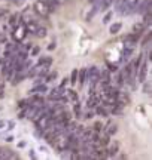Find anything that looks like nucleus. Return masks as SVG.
I'll list each match as a JSON object with an SVG mask.
<instances>
[{
	"mask_svg": "<svg viewBox=\"0 0 152 160\" xmlns=\"http://www.w3.org/2000/svg\"><path fill=\"white\" fill-rule=\"evenodd\" d=\"M51 144H52L54 148L57 150L58 153L66 151V150H67V133H66L64 131L60 132L58 135H55V138L52 139V142Z\"/></svg>",
	"mask_w": 152,
	"mask_h": 160,
	"instance_id": "f257e3e1",
	"label": "nucleus"
},
{
	"mask_svg": "<svg viewBox=\"0 0 152 160\" xmlns=\"http://www.w3.org/2000/svg\"><path fill=\"white\" fill-rule=\"evenodd\" d=\"M33 9L41 17H48L51 13V9L48 6V0H36L35 5H33Z\"/></svg>",
	"mask_w": 152,
	"mask_h": 160,
	"instance_id": "f03ea898",
	"label": "nucleus"
},
{
	"mask_svg": "<svg viewBox=\"0 0 152 160\" xmlns=\"http://www.w3.org/2000/svg\"><path fill=\"white\" fill-rule=\"evenodd\" d=\"M139 3H140V0H125L124 9H122V15H130V13H133Z\"/></svg>",
	"mask_w": 152,
	"mask_h": 160,
	"instance_id": "7ed1b4c3",
	"label": "nucleus"
},
{
	"mask_svg": "<svg viewBox=\"0 0 152 160\" xmlns=\"http://www.w3.org/2000/svg\"><path fill=\"white\" fill-rule=\"evenodd\" d=\"M25 34H27V30H25V27H24V24H23V25H18V27H15L12 37H14V40H15V42H23L24 37H25Z\"/></svg>",
	"mask_w": 152,
	"mask_h": 160,
	"instance_id": "20e7f679",
	"label": "nucleus"
},
{
	"mask_svg": "<svg viewBox=\"0 0 152 160\" xmlns=\"http://www.w3.org/2000/svg\"><path fill=\"white\" fill-rule=\"evenodd\" d=\"M148 11H152V0H140V3L136 8V12L143 15V13Z\"/></svg>",
	"mask_w": 152,
	"mask_h": 160,
	"instance_id": "39448f33",
	"label": "nucleus"
},
{
	"mask_svg": "<svg viewBox=\"0 0 152 160\" xmlns=\"http://www.w3.org/2000/svg\"><path fill=\"white\" fill-rule=\"evenodd\" d=\"M146 74H148V62H142V65L139 67L137 70V80L140 83H145V79H146Z\"/></svg>",
	"mask_w": 152,
	"mask_h": 160,
	"instance_id": "423d86ee",
	"label": "nucleus"
},
{
	"mask_svg": "<svg viewBox=\"0 0 152 160\" xmlns=\"http://www.w3.org/2000/svg\"><path fill=\"white\" fill-rule=\"evenodd\" d=\"M106 147H107V148H106V151H107V157H113V156H117L118 151H119V142H118V141L109 142Z\"/></svg>",
	"mask_w": 152,
	"mask_h": 160,
	"instance_id": "0eeeda50",
	"label": "nucleus"
},
{
	"mask_svg": "<svg viewBox=\"0 0 152 160\" xmlns=\"http://www.w3.org/2000/svg\"><path fill=\"white\" fill-rule=\"evenodd\" d=\"M64 95V88H55V89H52L51 91V95H49V99H52V101H55V99H60V98Z\"/></svg>",
	"mask_w": 152,
	"mask_h": 160,
	"instance_id": "6e6552de",
	"label": "nucleus"
},
{
	"mask_svg": "<svg viewBox=\"0 0 152 160\" xmlns=\"http://www.w3.org/2000/svg\"><path fill=\"white\" fill-rule=\"evenodd\" d=\"M85 82H87V68L78 70V83H79V86L82 88L85 85Z\"/></svg>",
	"mask_w": 152,
	"mask_h": 160,
	"instance_id": "1a4fd4ad",
	"label": "nucleus"
},
{
	"mask_svg": "<svg viewBox=\"0 0 152 160\" xmlns=\"http://www.w3.org/2000/svg\"><path fill=\"white\" fill-rule=\"evenodd\" d=\"M48 92V86L46 85H36L33 89H31V93H46Z\"/></svg>",
	"mask_w": 152,
	"mask_h": 160,
	"instance_id": "9d476101",
	"label": "nucleus"
},
{
	"mask_svg": "<svg viewBox=\"0 0 152 160\" xmlns=\"http://www.w3.org/2000/svg\"><path fill=\"white\" fill-rule=\"evenodd\" d=\"M51 64H52V58L51 57H43L39 59V62H37V65H43V67H51Z\"/></svg>",
	"mask_w": 152,
	"mask_h": 160,
	"instance_id": "9b49d317",
	"label": "nucleus"
},
{
	"mask_svg": "<svg viewBox=\"0 0 152 160\" xmlns=\"http://www.w3.org/2000/svg\"><path fill=\"white\" fill-rule=\"evenodd\" d=\"M117 131H118V126L113 125V123H109V125L105 128V132L107 133V135H111V137H112V135H115V133H117Z\"/></svg>",
	"mask_w": 152,
	"mask_h": 160,
	"instance_id": "f8f14e48",
	"label": "nucleus"
},
{
	"mask_svg": "<svg viewBox=\"0 0 152 160\" xmlns=\"http://www.w3.org/2000/svg\"><path fill=\"white\" fill-rule=\"evenodd\" d=\"M113 5V0H100V11H107Z\"/></svg>",
	"mask_w": 152,
	"mask_h": 160,
	"instance_id": "ddd939ff",
	"label": "nucleus"
},
{
	"mask_svg": "<svg viewBox=\"0 0 152 160\" xmlns=\"http://www.w3.org/2000/svg\"><path fill=\"white\" fill-rule=\"evenodd\" d=\"M24 27H25V30H27V31H30V33H35L36 28H37L39 25L36 24V21H29V22L24 24Z\"/></svg>",
	"mask_w": 152,
	"mask_h": 160,
	"instance_id": "4468645a",
	"label": "nucleus"
},
{
	"mask_svg": "<svg viewBox=\"0 0 152 160\" xmlns=\"http://www.w3.org/2000/svg\"><path fill=\"white\" fill-rule=\"evenodd\" d=\"M143 30H145V24L143 22H137L133 25V33H136V34H142Z\"/></svg>",
	"mask_w": 152,
	"mask_h": 160,
	"instance_id": "2eb2a0df",
	"label": "nucleus"
},
{
	"mask_svg": "<svg viewBox=\"0 0 152 160\" xmlns=\"http://www.w3.org/2000/svg\"><path fill=\"white\" fill-rule=\"evenodd\" d=\"M73 113H75V116L79 119L82 116V110H81V104H79V101H75L73 102Z\"/></svg>",
	"mask_w": 152,
	"mask_h": 160,
	"instance_id": "dca6fc26",
	"label": "nucleus"
},
{
	"mask_svg": "<svg viewBox=\"0 0 152 160\" xmlns=\"http://www.w3.org/2000/svg\"><path fill=\"white\" fill-rule=\"evenodd\" d=\"M121 27H122V24H121V22H115V24H112V25H111V28H109V33H111V34H117L118 31L121 30Z\"/></svg>",
	"mask_w": 152,
	"mask_h": 160,
	"instance_id": "f3484780",
	"label": "nucleus"
},
{
	"mask_svg": "<svg viewBox=\"0 0 152 160\" xmlns=\"http://www.w3.org/2000/svg\"><path fill=\"white\" fill-rule=\"evenodd\" d=\"M46 33H48V31H46V28H45V27H37L33 34H36L37 37H41V39H42V37H45V36H46Z\"/></svg>",
	"mask_w": 152,
	"mask_h": 160,
	"instance_id": "a211bd4d",
	"label": "nucleus"
},
{
	"mask_svg": "<svg viewBox=\"0 0 152 160\" xmlns=\"http://www.w3.org/2000/svg\"><path fill=\"white\" fill-rule=\"evenodd\" d=\"M109 138H111V135H107V133L105 132V135H103V137H100V139H99L100 145H103V147H106L107 144L111 142V141H109Z\"/></svg>",
	"mask_w": 152,
	"mask_h": 160,
	"instance_id": "6ab92c4d",
	"label": "nucleus"
},
{
	"mask_svg": "<svg viewBox=\"0 0 152 160\" xmlns=\"http://www.w3.org/2000/svg\"><path fill=\"white\" fill-rule=\"evenodd\" d=\"M57 76H58L57 71H52V73H49V71H48V74L45 76V82H52V80L57 79Z\"/></svg>",
	"mask_w": 152,
	"mask_h": 160,
	"instance_id": "aec40b11",
	"label": "nucleus"
},
{
	"mask_svg": "<svg viewBox=\"0 0 152 160\" xmlns=\"http://www.w3.org/2000/svg\"><path fill=\"white\" fill-rule=\"evenodd\" d=\"M87 105H88V108L91 110V108H95V107L99 105V102H97V99H95V98L93 97V98H90V99H88Z\"/></svg>",
	"mask_w": 152,
	"mask_h": 160,
	"instance_id": "412c9836",
	"label": "nucleus"
},
{
	"mask_svg": "<svg viewBox=\"0 0 152 160\" xmlns=\"http://www.w3.org/2000/svg\"><path fill=\"white\" fill-rule=\"evenodd\" d=\"M24 77H25V74H21V73H17V76H15L14 79H11V80H12V85H18V83H19V82H21V80L24 79Z\"/></svg>",
	"mask_w": 152,
	"mask_h": 160,
	"instance_id": "4be33fe9",
	"label": "nucleus"
},
{
	"mask_svg": "<svg viewBox=\"0 0 152 160\" xmlns=\"http://www.w3.org/2000/svg\"><path fill=\"white\" fill-rule=\"evenodd\" d=\"M6 51L11 52V53H15V52L18 51V46L15 45V43H8V45H6Z\"/></svg>",
	"mask_w": 152,
	"mask_h": 160,
	"instance_id": "5701e85b",
	"label": "nucleus"
},
{
	"mask_svg": "<svg viewBox=\"0 0 152 160\" xmlns=\"http://www.w3.org/2000/svg\"><path fill=\"white\" fill-rule=\"evenodd\" d=\"M64 92H66V91H64ZM66 93L69 95V99H72L73 102H75V101H79V98H78V93H76L75 91H69V92H66Z\"/></svg>",
	"mask_w": 152,
	"mask_h": 160,
	"instance_id": "b1692460",
	"label": "nucleus"
},
{
	"mask_svg": "<svg viewBox=\"0 0 152 160\" xmlns=\"http://www.w3.org/2000/svg\"><path fill=\"white\" fill-rule=\"evenodd\" d=\"M117 86H122L125 82H124V76H122V73H117Z\"/></svg>",
	"mask_w": 152,
	"mask_h": 160,
	"instance_id": "393cba45",
	"label": "nucleus"
},
{
	"mask_svg": "<svg viewBox=\"0 0 152 160\" xmlns=\"http://www.w3.org/2000/svg\"><path fill=\"white\" fill-rule=\"evenodd\" d=\"M70 83L72 85H76V83H78V70H73V71H72Z\"/></svg>",
	"mask_w": 152,
	"mask_h": 160,
	"instance_id": "a878e982",
	"label": "nucleus"
},
{
	"mask_svg": "<svg viewBox=\"0 0 152 160\" xmlns=\"http://www.w3.org/2000/svg\"><path fill=\"white\" fill-rule=\"evenodd\" d=\"M95 110H97V113H99V114L105 116V117H107V114H109V113H107V110L103 108L101 105H97V107H95Z\"/></svg>",
	"mask_w": 152,
	"mask_h": 160,
	"instance_id": "bb28decb",
	"label": "nucleus"
},
{
	"mask_svg": "<svg viewBox=\"0 0 152 160\" xmlns=\"http://www.w3.org/2000/svg\"><path fill=\"white\" fill-rule=\"evenodd\" d=\"M39 52H41L39 46H33V48H30V55H31V57H36V55H39Z\"/></svg>",
	"mask_w": 152,
	"mask_h": 160,
	"instance_id": "cd10ccee",
	"label": "nucleus"
},
{
	"mask_svg": "<svg viewBox=\"0 0 152 160\" xmlns=\"http://www.w3.org/2000/svg\"><path fill=\"white\" fill-rule=\"evenodd\" d=\"M131 52H133V48H131V46H127L125 45V48H124V58H127V57H130V55H131Z\"/></svg>",
	"mask_w": 152,
	"mask_h": 160,
	"instance_id": "c85d7f7f",
	"label": "nucleus"
},
{
	"mask_svg": "<svg viewBox=\"0 0 152 160\" xmlns=\"http://www.w3.org/2000/svg\"><path fill=\"white\" fill-rule=\"evenodd\" d=\"M101 129H103V125H101L100 122H95V123H94V132H100Z\"/></svg>",
	"mask_w": 152,
	"mask_h": 160,
	"instance_id": "c756f323",
	"label": "nucleus"
},
{
	"mask_svg": "<svg viewBox=\"0 0 152 160\" xmlns=\"http://www.w3.org/2000/svg\"><path fill=\"white\" fill-rule=\"evenodd\" d=\"M111 19H112V12H107V13L105 15V17H103V22L107 24L109 21H111Z\"/></svg>",
	"mask_w": 152,
	"mask_h": 160,
	"instance_id": "7c9ffc66",
	"label": "nucleus"
},
{
	"mask_svg": "<svg viewBox=\"0 0 152 160\" xmlns=\"http://www.w3.org/2000/svg\"><path fill=\"white\" fill-rule=\"evenodd\" d=\"M27 104H29V99H23V101H19V102H18V107H19V108H25V107H27Z\"/></svg>",
	"mask_w": 152,
	"mask_h": 160,
	"instance_id": "2f4dec72",
	"label": "nucleus"
},
{
	"mask_svg": "<svg viewBox=\"0 0 152 160\" xmlns=\"http://www.w3.org/2000/svg\"><path fill=\"white\" fill-rule=\"evenodd\" d=\"M48 71H49V70H48V67H43V68H42V71H39V77H45V76L48 74Z\"/></svg>",
	"mask_w": 152,
	"mask_h": 160,
	"instance_id": "473e14b6",
	"label": "nucleus"
},
{
	"mask_svg": "<svg viewBox=\"0 0 152 160\" xmlns=\"http://www.w3.org/2000/svg\"><path fill=\"white\" fill-rule=\"evenodd\" d=\"M17 19H18V15H12V17L9 18V24H11V25H15V24H17Z\"/></svg>",
	"mask_w": 152,
	"mask_h": 160,
	"instance_id": "72a5a7b5",
	"label": "nucleus"
},
{
	"mask_svg": "<svg viewBox=\"0 0 152 160\" xmlns=\"http://www.w3.org/2000/svg\"><path fill=\"white\" fill-rule=\"evenodd\" d=\"M107 68H109V71H117V65H113V64H111V62H107Z\"/></svg>",
	"mask_w": 152,
	"mask_h": 160,
	"instance_id": "f704fd0d",
	"label": "nucleus"
},
{
	"mask_svg": "<svg viewBox=\"0 0 152 160\" xmlns=\"http://www.w3.org/2000/svg\"><path fill=\"white\" fill-rule=\"evenodd\" d=\"M36 74H37V70H36V68H30V71H29L30 77H33V76H36Z\"/></svg>",
	"mask_w": 152,
	"mask_h": 160,
	"instance_id": "c9c22d12",
	"label": "nucleus"
},
{
	"mask_svg": "<svg viewBox=\"0 0 152 160\" xmlns=\"http://www.w3.org/2000/svg\"><path fill=\"white\" fill-rule=\"evenodd\" d=\"M6 126H8V129L11 131V129H14V128H15V122H9V123H6Z\"/></svg>",
	"mask_w": 152,
	"mask_h": 160,
	"instance_id": "e433bc0d",
	"label": "nucleus"
},
{
	"mask_svg": "<svg viewBox=\"0 0 152 160\" xmlns=\"http://www.w3.org/2000/svg\"><path fill=\"white\" fill-rule=\"evenodd\" d=\"M67 82H69V79L66 77V79H63V82H61V85H60V88H64L66 85H67Z\"/></svg>",
	"mask_w": 152,
	"mask_h": 160,
	"instance_id": "4c0bfd02",
	"label": "nucleus"
},
{
	"mask_svg": "<svg viewBox=\"0 0 152 160\" xmlns=\"http://www.w3.org/2000/svg\"><path fill=\"white\" fill-rule=\"evenodd\" d=\"M93 116H94V113H91V111H88V113H87V116H85V119H91Z\"/></svg>",
	"mask_w": 152,
	"mask_h": 160,
	"instance_id": "58836bf2",
	"label": "nucleus"
},
{
	"mask_svg": "<svg viewBox=\"0 0 152 160\" xmlns=\"http://www.w3.org/2000/svg\"><path fill=\"white\" fill-rule=\"evenodd\" d=\"M48 49H49V51H52V49H55V43H54V42H52L51 45L48 46Z\"/></svg>",
	"mask_w": 152,
	"mask_h": 160,
	"instance_id": "ea45409f",
	"label": "nucleus"
},
{
	"mask_svg": "<svg viewBox=\"0 0 152 160\" xmlns=\"http://www.w3.org/2000/svg\"><path fill=\"white\" fill-rule=\"evenodd\" d=\"M3 93H5V91H3V86L0 85V98L3 97Z\"/></svg>",
	"mask_w": 152,
	"mask_h": 160,
	"instance_id": "a19ab883",
	"label": "nucleus"
},
{
	"mask_svg": "<svg viewBox=\"0 0 152 160\" xmlns=\"http://www.w3.org/2000/svg\"><path fill=\"white\" fill-rule=\"evenodd\" d=\"M6 141H8V142H12V141H14V137H12V135L11 137H8L6 138Z\"/></svg>",
	"mask_w": 152,
	"mask_h": 160,
	"instance_id": "79ce46f5",
	"label": "nucleus"
},
{
	"mask_svg": "<svg viewBox=\"0 0 152 160\" xmlns=\"http://www.w3.org/2000/svg\"><path fill=\"white\" fill-rule=\"evenodd\" d=\"M3 126H6V122H3V120H0V129H2Z\"/></svg>",
	"mask_w": 152,
	"mask_h": 160,
	"instance_id": "37998d69",
	"label": "nucleus"
},
{
	"mask_svg": "<svg viewBox=\"0 0 152 160\" xmlns=\"http://www.w3.org/2000/svg\"><path fill=\"white\" fill-rule=\"evenodd\" d=\"M94 2H97V0H90V3H94Z\"/></svg>",
	"mask_w": 152,
	"mask_h": 160,
	"instance_id": "c03bdc74",
	"label": "nucleus"
}]
</instances>
